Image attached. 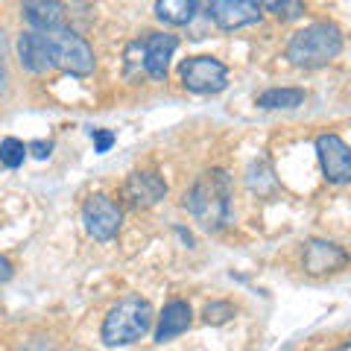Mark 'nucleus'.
I'll use <instances>...</instances> for the list:
<instances>
[{
  "label": "nucleus",
  "instance_id": "1",
  "mask_svg": "<svg viewBox=\"0 0 351 351\" xmlns=\"http://www.w3.org/2000/svg\"><path fill=\"white\" fill-rule=\"evenodd\" d=\"M184 208L208 232L223 228L232 219V179L223 170H208L184 193Z\"/></svg>",
  "mask_w": 351,
  "mask_h": 351
},
{
  "label": "nucleus",
  "instance_id": "2",
  "mask_svg": "<svg viewBox=\"0 0 351 351\" xmlns=\"http://www.w3.org/2000/svg\"><path fill=\"white\" fill-rule=\"evenodd\" d=\"M343 53V29L337 24H311L287 44V59L299 68H322Z\"/></svg>",
  "mask_w": 351,
  "mask_h": 351
},
{
  "label": "nucleus",
  "instance_id": "3",
  "mask_svg": "<svg viewBox=\"0 0 351 351\" xmlns=\"http://www.w3.org/2000/svg\"><path fill=\"white\" fill-rule=\"evenodd\" d=\"M152 325V307L147 299L141 295H126L120 299L112 311H108L106 322H103V343L108 348L117 346H129L141 339Z\"/></svg>",
  "mask_w": 351,
  "mask_h": 351
},
{
  "label": "nucleus",
  "instance_id": "4",
  "mask_svg": "<svg viewBox=\"0 0 351 351\" xmlns=\"http://www.w3.org/2000/svg\"><path fill=\"white\" fill-rule=\"evenodd\" d=\"M47 41H50V53H53V64L62 68L64 73H73V76H88L94 71V50L88 47V41L82 36H76L73 29H53L47 32Z\"/></svg>",
  "mask_w": 351,
  "mask_h": 351
},
{
  "label": "nucleus",
  "instance_id": "5",
  "mask_svg": "<svg viewBox=\"0 0 351 351\" xmlns=\"http://www.w3.org/2000/svg\"><path fill=\"white\" fill-rule=\"evenodd\" d=\"M228 71L214 56H193L182 64V85L193 94H217L226 88Z\"/></svg>",
  "mask_w": 351,
  "mask_h": 351
},
{
  "label": "nucleus",
  "instance_id": "6",
  "mask_svg": "<svg viewBox=\"0 0 351 351\" xmlns=\"http://www.w3.org/2000/svg\"><path fill=\"white\" fill-rule=\"evenodd\" d=\"M82 219H85V228L88 234L97 237V240H112L120 228V219H123V211H120V205L114 199H108V196L97 193L91 199L85 202L82 208Z\"/></svg>",
  "mask_w": 351,
  "mask_h": 351
},
{
  "label": "nucleus",
  "instance_id": "7",
  "mask_svg": "<svg viewBox=\"0 0 351 351\" xmlns=\"http://www.w3.org/2000/svg\"><path fill=\"white\" fill-rule=\"evenodd\" d=\"M316 156H319L322 173L328 182L346 184L351 179V149L339 135H319L316 138Z\"/></svg>",
  "mask_w": 351,
  "mask_h": 351
},
{
  "label": "nucleus",
  "instance_id": "8",
  "mask_svg": "<svg viewBox=\"0 0 351 351\" xmlns=\"http://www.w3.org/2000/svg\"><path fill=\"white\" fill-rule=\"evenodd\" d=\"M302 263L311 276H331V272L346 269L348 255L343 246L331 243V240H307L302 252Z\"/></svg>",
  "mask_w": 351,
  "mask_h": 351
},
{
  "label": "nucleus",
  "instance_id": "9",
  "mask_svg": "<svg viewBox=\"0 0 351 351\" xmlns=\"http://www.w3.org/2000/svg\"><path fill=\"white\" fill-rule=\"evenodd\" d=\"M208 15L219 29H240L258 24L261 9L255 0H208Z\"/></svg>",
  "mask_w": 351,
  "mask_h": 351
},
{
  "label": "nucleus",
  "instance_id": "10",
  "mask_svg": "<svg viewBox=\"0 0 351 351\" xmlns=\"http://www.w3.org/2000/svg\"><path fill=\"white\" fill-rule=\"evenodd\" d=\"M164 193H167V184H164L158 173H149V170L132 173L123 184V196L129 199L132 208H152L156 202L164 199Z\"/></svg>",
  "mask_w": 351,
  "mask_h": 351
},
{
  "label": "nucleus",
  "instance_id": "11",
  "mask_svg": "<svg viewBox=\"0 0 351 351\" xmlns=\"http://www.w3.org/2000/svg\"><path fill=\"white\" fill-rule=\"evenodd\" d=\"M18 59H21V64H24L29 73H44V71L56 68V64H53L47 32H38V29L21 32V38H18Z\"/></svg>",
  "mask_w": 351,
  "mask_h": 351
},
{
  "label": "nucleus",
  "instance_id": "12",
  "mask_svg": "<svg viewBox=\"0 0 351 351\" xmlns=\"http://www.w3.org/2000/svg\"><path fill=\"white\" fill-rule=\"evenodd\" d=\"M176 36L170 32H152L144 44V71L152 76V80H164L170 68V59L176 53Z\"/></svg>",
  "mask_w": 351,
  "mask_h": 351
},
{
  "label": "nucleus",
  "instance_id": "13",
  "mask_svg": "<svg viewBox=\"0 0 351 351\" xmlns=\"http://www.w3.org/2000/svg\"><path fill=\"white\" fill-rule=\"evenodd\" d=\"M21 9H24V18L29 21V27L38 32H53L64 27L62 0H21Z\"/></svg>",
  "mask_w": 351,
  "mask_h": 351
},
{
  "label": "nucleus",
  "instance_id": "14",
  "mask_svg": "<svg viewBox=\"0 0 351 351\" xmlns=\"http://www.w3.org/2000/svg\"><path fill=\"white\" fill-rule=\"evenodd\" d=\"M191 328V304L188 302H170L164 304V311L158 316V328H156V343H170L179 334H184Z\"/></svg>",
  "mask_w": 351,
  "mask_h": 351
},
{
  "label": "nucleus",
  "instance_id": "15",
  "mask_svg": "<svg viewBox=\"0 0 351 351\" xmlns=\"http://www.w3.org/2000/svg\"><path fill=\"white\" fill-rule=\"evenodd\" d=\"M196 9H199V0H158L156 15L170 27H184L193 21Z\"/></svg>",
  "mask_w": 351,
  "mask_h": 351
},
{
  "label": "nucleus",
  "instance_id": "16",
  "mask_svg": "<svg viewBox=\"0 0 351 351\" xmlns=\"http://www.w3.org/2000/svg\"><path fill=\"white\" fill-rule=\"evenodd\" d=\"M304 103V91L302 88H269L258 97L261 108H295Z\"/></svg>",
  "mask_w": 351,
  "mask_h": 351
},
{
  "label": "nucleus",
  "instance_id": "17",
  "mask_svg": "<svg viewBox=\"0 0 351 351\" xmlns=\"http://www.w3.org/2000/svg\"><path fill=\"white\" fill-rule=\"evenodd\" d=\"M261 12H269L281 21H295L304 15V0H255Z\"/></svg>",
  "mask_w": 351,
  "mask_h": 351
},
{
  "label": "nucleus",
  "instance_id": "18",
  "mask_svg": "<svg viewBox=\"0 0 351 351\" xmlns=\"http://www.w3.org/2000/svg\"><path fill=\"white\" fill-rule=\"evenodd\" d=\"M24 156H27V144L24 141H18V138H6V141H0V164L9 170H15L24 164Z\"/></svg>",
  "mask_w": 351,
  "mask_h": 351
},
{
  "label": "nucleus",
  "instance_id": "19",
  "mask_svg": "<svg viewBox=\"0 0 351 351\" xmlns=\"http://www.w3.org/2000/svg\"><path fill=\"white\" fill-rule=\"evenodd\" d=\"M237 311H234V304H228V302H211L205 307V322L208 325H223V322H228L234 316Z\"/></svg>",
  "mask_w": 351,
  "mask_h": 351
},
{
  "label": "nucleus",
  "instance_id": "20",
  "mask_svg": "<svg viewBox=\"0 0 351 351\" xmlns=\"http://www.w3.org/2000/svg\"><path fill=\"white\" fill-rule=\"evenodd\" d=\"M91 138H94L97 152H108V147L114 144V132H108V129H91Z\"/></svg>",
  "mask_w": 351,
  "mask_h": 351
},
{
  "label": "nucleus",
  "instance_id": "21",
  "mask_svg": "<svg viewBox=\"0 0 351 351\" xmlns=\"http://www.w3.org/2000/svg\"><path fill=\"white\" fill-rule=\"evenodd\" d=\"M27 149H29V152H32V156H36V158H47L53 147H50V144H44V141H36V144H29Z\"/></svg>",
  "mask_w": 351,
  "mask_h": 351
},
{
  "label": "nucleus",
  "instance_id": "22",
  "mask_svg": "<svg viewBox=\"0 0 351 351\" xmlns=\"http://www.w3.org/2000/svg\"><path fill=\"white\" fill-rule=\"evenodd\" d=\"M6 85V47H3V32H0V91Z\"/></svg>",
  "mask_w": 351,
  "mask_h": 351
},
{
  "label": "nucleus",
  "instance_id": "23",
  "mask_svg": "<svg viewBox=\"0 0 351 351\" xmlns=\"http://www.w3.org/2000/svg\"><path fill=\"white\" fill-rule=\"evenodd\" d=\"M12 278V263H9L6 258H0V284Z\"/></svg>",
  "mask_w": 351,
  "mask_h": 351
},
{
  "label": "nucleus",
  "instance_id": "24",
  "mask_svg": "<svg viewBox=\"0 0 351 351\" xmlns=\"http://www.w3.org/2000/svg\"><path fill=\"white\" fill-rule=\"evenodd\" d=\"M337 351H351V346H348V343H346V346H339V348H337Z\"/></svg>",
  "mask_w": 351,
  "mask_h": 351
}]
</instances>
